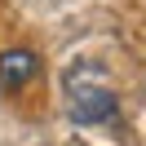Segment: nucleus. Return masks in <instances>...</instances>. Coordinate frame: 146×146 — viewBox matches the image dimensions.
Wrapping results in <instances>:
<instances>
[{
	"instance_id": "obj_1",
	"label": "nucleus",
	"mask_w": 146,
	"mask_h": 146,
	"mask_svg": "<svg viewBox=\"0 0 146 146\" xmlns=\"http://www.w3.org/2000/svg\"><path fill=\"white\" fill-rule=\"evenodd\" d=\"M66 89H71V119L75 124H98V119L115 115V93L111 89H102L93 80H75V75H66Z\"/></svg>"
},
{
	"instance_id": "obj_2",
	"label": "nucleus",
	"mask_w": 146,
	"mask_h": 146,
	"mask_svg": "<svg viewBox=\"0 0 146 146\" xmlns=\"http://www.w3.org/2000/svg\"><path fill=\"white\" fill-rule=\"evenodd\" d=\"M40 71L36 53L31 49H9V53H0V93H18L22 84H31Z\"/></svg>"
}]
</instances>
